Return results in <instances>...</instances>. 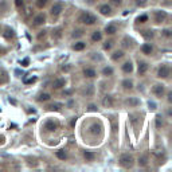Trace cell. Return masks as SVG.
Listing matches in <instances>:
<instances>
[{
	"mask_svg": "<svg viewBox=\"0 0 172 172\" xmlns=\"http://www.w3.org/2000/svg\"><path fill=\"white\" fill-rule=\"evenodd\" d=\"M78 22H80V23H83V24L90 26V24H94V23L97 22V19H96V16L92 15V14H89V12H83L82 15H81L80 18H78Z\"/></svg>",
	"mask_w": 172,
	"mask_h": 172,
	"instance_id": "6da1fadb",
	"label": "cell"
},
{
	"mask_svg": "<svg viewBox=\"0 0 172 172\" xmlns=\"http://www.w3.org/2000/svg\"><path fill=\"white\" fill-rule=\"evenodd\" d=\"M133 163H134V159L132 155H129V153H125V155H122V156L120 157V166L125 167V168L133 167Z\"/></svg>",
	"mask_w": 172,
	"mask_h": 172,
	"instance_id": "7a4b0ae2",
	"label": "cell"
},
{
	"mask_svg": "<svg viewBox=\"0 0 172 172\" xmlns=\"http://www.w3.org/2000/svg\"><path fill=\"white\" fill-rule=\"evenodd\" d=\"M153 94L156 97H159V98H161L163 96H164V93H166V87L163 85H160V83H156V85L153 86V89H152Z\"/></svg>",
	"mask_w": 172,
	"mask_h": 172,
	"instance_id": "3957f363",
	"label": "cell"
},
{
	"mask_svg": "<svg viewBox=\"0 0 172 172\" xmlns=\"http://www.w3.org/2000/svg\"><path fill=\"white\" fill-rule=\"evenodd\" d=\"M169 73H171V70H169L168 66H161L159 69V71H157V77L159 78H168Z\"/></svg>",
	"mask_w": 172,
	"mask_h": 172,
	"instance_id": "277c9868",
	"label": "cell"
},
{
	"mask_svg": "<svg viewBox=\"0 0 172 172\" xmlns=\"http://www.w3.org/2000/svg\"><path fill=\"white\" fill-rule=\"evenodd\" d=\"M62 11H63V4L62 3H55L54 6L51 7V15L53 16H58Z\"/></svg>",
	"mask_w": 172,
	"mask_h": 172,
	"instance_id": "5b68a950",
	"label": "cell"
},
{
	"mask_svg": "<svg viewBox=\"0 0 172 172\" xmlns=\"http://www.w3.org/2000/svg\"><path fill=\"white\" fill-rule=\"evenodd\" d=\"M147 70H148V63L147 62H144V61L139 62V69H137L139 74H140V75H144V74L147 73Z\"/></svg>",
	"mask_w": 172,
	"mask_h": 172,
	"instance_id": "8992f818",
	"label": "cell"
},
{
	"mask_svg": "<svg viewBox=\"0 0 172 172\" xmlns=\"http://www.w3.org/2000/svg\"><path fill=\"white\" fill-rule=\"evenodd\" d=\"M100 12H101L102 15H105V16L112 15V8H110V6H108V4H102V6L100 7Z\"/></svg>",
	"mask_w": 172,
	"mask_h": 172,
	"instance_id": "52a82bcc",
	"label": "cell"
},
{
	"mask_svg": "<svg viewBox=\"0 0 172 172\" xmlns=\"http://www.w3.org/2000/svg\"><path fill=\"white\" fill-rule=\"evenodd\" d=\"M65 85H66L65 78H58V80H55L54 82H53V87H54V89H61Z\"/></svg>",
	"mask_w": 172,
	"mask_h": 172,
	"instance_id": "ba28073f",
	"label": "cell"
},
{
	"mask_svg": "<svg viewBox=\"0 0 172 172\" xmlns=\"http://www.w3.org/2000/svg\"><path fill=\"white\" fill-rule=\"evenodd\" d=\"M156 23H163L167 19V14L164 11H156Z\"/></svg>",
	"mask_w": 172,
	"mask_h": 172,
	"instance_id": "9c48e42d",
	"label": "cell"
},
{
	"mask_svg": "<svg viewBox=\"0 0 172 172\" xmlns=\"http://www.w3.org/2000/svg\"><path fill=\"white\" fill-rule=\"evenodd\" d=\"M45 22H46V16L43 15V14H41V15H36L35 19H34V24H35V26H41V24H43Z\"/></svg>",
	"mask_w": 172,
	"mask_h": 172,
	"instance_id": "30bf717a",
	"label": "cell"
},
{
	"mask_svg": "<svg viewBox=\"0 0 172 172\" xmlns=\"http://www.w3.org/2000/svg\"><path fill=\"white\" fill-rule=\"evenodd\" d=\"M141 51H143L144 54L151 55L152 54V51H153V47L149 45V43H145V45H143V47H141Z\"/></svg>",
	"mask_w": 172,
	"mask_h": 172,
	"instance_id": "8fae6325",
	"label": "cell"
},
{
	"mask_svg": "<svg viewBox=\"0 0 172 172\" xmlns=\"http://www.w3.org/2000/svg\"><path fill=\"white\" fill-rule=\"evenodd\" d=\"M105 32L106 34H109V35H113V34L117 32V27H116L114 24H108L105 27Z\"/></svg>",
	"mask_w": 172,
	"mask_h": 172,
	"instance_id": "7c38bea8",
	"label": "cell"
},
{
	"mask_svg": "<svg viewBox=\"0 0 172 172\" xmlns=\"http://www.w3.org/2000/svg\"><path fill=\"white\" fill-rule=\"evenodd\" d=\"M122 70L125 71V73H132V70H133V65H132L131 61L125 62L124 65H122Z\"/></svg>",
	"mask_w": 172,
	"mask_h": 172,
	"instance_id": "4fadbf2b",
	"label": "cell"
},
{
	"mask_svg": "<svg viewBox=\"0 0 172 172\" xmlns=\"http://www.w3.org/2000/svg\"><path fill=\"white\" fill-rule=\"evenodd\" d=\"M57 127H58V125L55 124L54 121H47L45 124V129H47V131H50V132L55 131V129H57Z\"/></svg>",
	"mask_w": 172,
	"mask_h": 172,
	"instance_id": "5bb4252c",
	"label": "cell"
},
{
	"mask_svg": "<svg viewBox=\"0 0 172 172\" xmlns=\"http://www.w3.org/2000/svg\"><path fill=\"white\" fill-rule=\"evenodd\" d=\"M122 87L125 90H132L133 89V82L131 80H124L122 81Z\"/></svg>",
	"mask_w": 172,
	"mask_h": 172,
	"instance_id": "9a60e30c",
	"label": "cell"
},
{
	"mask_svg": "<svg viewBox=\"0 0 172 172\" xmlns=\"http://www.w3.org/2000/svg\"><path fill=\"white\" fill-rule=\"evenodd\" d=\"M102 105L105 106V108H110V106L113 105V98H112L110 96H106L105 98H104V101H102Z\"/></svg>",
	"mask_w": 172,
	"mask_h": 172,
	"instance_id": "2e32d148",
	"label": "cell"
},
{
	"mask_svg": "<svg viewBox=\"0 0 172 172\" xmlns=\"http://www.w3.org/2000/svg\"><path fill=\"white\" fill-rule=\"evenodd\" d=\"M85 47H86L85 42H77L75 45H73V50H75V51H82Z\"/></svg>",
	"mask_w": 172,
	"mask_h": 172,
	"instance_id": "e0dca14e",
	"label": "cell"
},
{
	"mask_svg": "<svg viewBox=\"0 0 172 172\" xmlns=\"http://www.w3.org/2000/svg\"><path fill=\"white\" fill-rule=\"evenodd\" d=\"M83 75H85L86 78H94V77H96V71L93 70V69H85V70H83Z\"/></svg>",
	"mask_w": 172,
	"mask_h": 172,
	"instance_id": "ac0fdd59",
	"label": "cell"
},
{
	"mask_svg": "<svg viewBox=\"0 0 172 172\" xmlns=\"http://www.w3.org/2000/svg\"><path fill=\"white\" fill-rule=\"evenodd\" d=\"M83 157H85L86 161H93V160H94V153L89 152V151H85V153H83Z\"/></svg>",
	"mask_w": 172,
	"mask_h": 172,
	"instance_id": "d6986e66",
	"label": "cell"
},
{
	"mask_svg": "<svg viewBox=\"0 0 172 172\" xmlns=\"http://www.w3.org/2000/svg\"><path fill=\"white\" fill-rule=\"evenodd\" d=\"M164 127V118L161 116H156V128L157 129H161Z\"/></svg>",
	"mask_w": 172,
	"mask_h": 172,
	"instance_id": "ffe728a7",
	"label": "cell"
},
{
	"mask_svg": "<svg viewBox=\"0 0 172 172\" xmlns=\"http://www.w3.org/2000/svg\"><path fill=\"white\" fill-rule=\"evenodd\" d=\"M122 57H124V53H122V51H114L113 55H112V59H113V61H118V59H121Z\"/></svg>",
	"mask_w": 172,
	"mask_h": 172,
	"instance_id": "44dd1931",
	"label": "cell"
},
{
	"mask_svg": "<svg viewBox=\"0 0 172 172\" xmlns=\"http://www.w3.org/2000/svg\"><path fill=\"white\" fill-rule=\"evenodd\" d=\"M55 155H57V157H58V159H61V160H66V159H67V153L65 152L63 149L57 151V153H55Z\"/></svg>",
	"mask_w": 172,
	"mask_h": 172,
	"instance_id": "7402d4cb",
	"label": "cell"
},
{
	"mask_svg": "<svg viewBox=\"0 0 172 172\" xmlns=\"http://www.w3.org/2000/svg\"><path fill=\"white\" fill-rule=\"evenodd\" d=\"M102 74H104V75H106V77H110V75H113V69H112L110 66H106V67H104V70H102Z\"/></svg>",
	"mask_w": 172,
	"mask_h": 172,
	"instance_id": "603a6c76",
	"label": "cell"
},
{
	"mask_svg": "<svg viewBox=\"0 0 172 172\" xmlns=\"http://www.w3.org/2000/svg\"><path fill=\"white\" fill-rule=\"evenodd\" d=\"M92 39H93V41H94V42H100V41H101V39H102V34H101V32H100V31H94V32H93V36H92Z\"/></svg>",
	"mask_w": 172,
	"mask_h": 172,
	"instance_id": "cb8c5ba5",
	"label": "cell"
},
{
	"mask_svg": "<svg viewBox=\"0 0 172 172\" xmlns=\"http://www.w3.org/2000/svg\"><path fill=\"white\" fill-rule=\"evenodd\" d=\"M127 104L129 106H137V105H139V100H137V98H129L127 101Z\"/></svg>",
	"mask_w": 172,
	"mask_h": 172,
	"instance_id": "d4e9b609",
	"label": "cell"
},
{
	"mask_svg": "<svg viewBox=\"0 0 172 172\" xmlns=\"http://www.w3.org/2000/svg\"><path fill=\"white\" fill-rule=\"evenodd\" d=\"M137 163H139V166H140V167H145L148 164V160H147V157H145V156H143V157H140V159H139V161H137Z\"/></svg>",
	"mask_w": 172,
	"mask_h": 172,
	"instance_id": "484cf974",
	"label": "cell"
},
{
	"mask_svg": "<svg viewBox=\"0 0 172 172\" xmlns=\"http://www.w3.org/2000/svg\"><path fill=\"white\" fill-rule=\"evenodd\" d=\"M48 100H50V94H47V93H43L39 96V101H48Z\"/></svg>",
	"mask_w": 172,
	"mask_h": 172,
	"instance_id": "4316f807",
	"label": "cell"
},
{
	"mask_svg": "<svg viewBox=\"0 0 172 172\" xmlns=\"http://www.w3.org/2000/svg\"><path fill=\"white\" fill-rule=\"evenodd\" d=\"M100 129H101V127H100V125H97V124H94L92 127V133L93 134H97L100 132Z\"/></svg>",
	"mask_w": 172,
	"mask_h": 172,
	"instance_id": "83f0119b",
	"label": "cell"
},
{
	"mask_svg": "<svg viewBox=\"0 0 172 172\" xmlns=\"http://www.w3.org/2000/svg\"><path fill=\"white\" fill-rule=\"evenodd\" d=\"M46 4H47V0H36V6H38L39 8H43Z\"/></svg>",
	"mask_w": 172,
	"mask_h": 172,
	"instance_id": "f1b7e54d",
	"label": "cell"
},
{
	"mask_svg": "<svg viewBox=\"0 0 172 172\" xmlns=\"http://www.w3.org/2000/svg\"><path fill=\"white\" fill-rule=\"evenodd\" d=\"M148 20V16L147 15H141V16H139V18H137V22L139 23H145Z\"/></svg>",
	"mask_w": 172,
	"mask_h": 172,
	"instance_id": "f546056e",
	"label": "cell"
},
{
	"mask_svg": "<svg viewBox=\"0 0 172 172\" xmlns=\"http://www.w3.org/2000/svg\"><path fill=\"white\" fill-rule=\"evenodd\" d=\"M83 35V31L82 30H77V31L73 32V38H80V36Z\"/></svg>",
	"mask_w": 172,
	"mask_h": 172,
	"instance_id": "4dcf8cb0",
	"label": "cell"
},
{
	"mask_svg": "<svg viewBox=\"0 0 172 172\" xmlns=\"http://www.w3.org/2000/svg\"><path fill=\"white\" fill-rule=\"evenodd\" d=\"M59 108H62L61 104H53V105L48 106V109H50V110H58Z\"/></svg>",
	"mask_w": 172,
	"mask_h": 172,
	"instance_id": "1f68e13d",
	"label": "cell"
},
{
	"mask_svg": "<svg viewBox=\"0 0 172 172\" xmlns=\"http://www.w3.org/2000/svg\"><path fill=\"white\" fill-rule=\"evenodd\" d=\"M122 46H124L125 48H128V47H131V39H128V38H125L124 41H122Z\"/></svg>",
	"mask_w": 172,
	"mask_h": 172,
	"instance_id": "d6a6232c",
	"label": "cell"
},
{
	"mask_svg": "<svg viewBox=\"0 0 172 172\" xmlns=\"http://www.w3.org/2000/svg\"><path fill=\"white\" fill-rule=\"evenodd\" d=\"M4 35H6V38H12V36H14V31H12V30H10V28H7Z\"/></svg>",
	"mask_w": 172,
	"mask_h": 172,
	"instance_id": "836d02e7",
	"label": "cell"
},
{
	"mask_svg": "<svg viewBox=\"0 0 172 172\" xmlns=\"http://www.w3.org/2000/svg\"><path fill=\"white\" fill-rule=\"evenodd\" d=\"M143 35L145 36L147 39H149V38H153V34H152V31H143Z\"/></svg>",
	"mask_w": 172,
	"mask_h": 172,
	"instance_id": "e575fe53",
	"label": "cell"
},
{
	"mask_svg": "<svg viewBox=\"0 0 172 172\" xmlns=\"http://www.w3.org/2000/svg\"><path fill=\"white\" fill-rule=\"evenodd\" d=\"M112 45H113V42H112V41L105 42V45H104V48H105V50H110V48H112Z\"/></svg>",
	"mask_w": 172,
	"mask_h": 172,
	"instance_id": "d590c367",
	"label": "cell"
},
{
	"mask_svg": "<svg viewBox=\"0 0 172 172\" xmlns=\"http://www.w3.org/2000/svg\"><path fill=\"white\" fill-rule=\"evenodd\" d=\"M161 34H163L164 36H167V38H169V36H171V30H168V28L163 30V32H161Z\"/></svg>",
	"mask_w": 172,
	"mask_h": 172,
	"instance_id": "8d00e7d4",
	"label": "cell"
},
{
	"mask_svg": "<svg viewBox=\"0 0 172 172\" xmlns=\"http://www.w3.org/2000/svg\"><path fill=\"white\" fill-rule=\"evenodd\" d=\"M36 81V77H31L28 80H24V83H34Z\"/></svg>",
	"mask_w": 172,
	"mask_h": 172,
	"instance_id": "74e56055",
	"label": "cell"
},
{
	"mask_svg": "<svg viewBox=\"0 0 172 172\" xmlns=\"http://www.w3.org/2000/svg\"><path fill=\"white\" fill-rule=\"evenodd\" d=\"M28 63H30V59H28V58H24V59L22 61V66L23 67H27V66H28Z\"/></svg>",
	"mask_w": 172,
	"mask_h": 172,
	"instance_id": "f35d334b",
	"label": "cell"
},
{
	"mask_svg": "<svg viewBox=\"0 0 172 172\" xmlns=\"http://www.w3.org/2000/svg\"><path fill=\"white\" fill-rule=\"evenodd\" d=\"M87 109H89L90 112H96V110H97V106H96V105H93V104H90V105L87 106Z\"/></svg>",
	"mask_w": 172,
	"mask_h": 172,
	"instance_id": "ab89813d",
	"label": "cell"
},
{
	"mask_svg": "<svg viewBox=\"0 0 172 172\" xmlns=\"http://www.w3.org/2000/svg\"><path fill=\"white\" fill-rule=\"evenodd\" d=\"M136 4L143 7V6H145V1H144V0H136Z\"/></svg>",
	"mask_w": 172,
	"mask_h": 172,
	"instance_id": "60d3db41",
	"label": "cell"
},
{
	"mask_svg": "<svg viewBox=\"0 0 172 172\" xmlns=\"http://www.w3.org/2000/svg\"><path fill=\"white\" fill-rule=\"evenodd\" d=\"M83 93H85V94H87V96H90V94H92V86H89V89L85 90Z\"/></svg>",
	"mask_w": 172,
	"mask_h": 172,
	"instance_id": "b9f144b4",
	"label": "cell"
},
{
	"mask_svg": "<svg viewBox=\"0 0 172 172\" xmlns=\"http://www.w3.org/2000/svg\"><path fill=\"white\" fill-rule=\"evenodd\" d=\"M15 4L18 7H20V6H23V0H15Z\"/></svg>",
	"mask_w": 172,
	"mask_h": 172,
	"instance_id": "7bdbcfd3",
	"label": "cell"
},
{
	"mask_svg": "<svg viewBox=\"0 0 172 172\" xmlns=\"http://www.w3.org/2000/svg\"><path fill=\"white\" fill-rule=\"evenodd\" d=\"M112 3H114V4H117V6H120V4L122 3V0H112Z\"/></svg>",
	"mask_w": 172,
	"mask_h": 172,
	"instance_id": "ee69618b",
	"label": "cell"
},
{
	"mask_svg": "<svg viewBox=\"0 0 172 172\" xmlns=\"http://www.w3.org/2000/svg\"><path fill=\"white\" fill-rule=\"evenodd\" d=\"M168 102L169 104L172 102V93H168Z\"/></svg>",
	"mask_w": 172,
	"mask_h": 172,
	"instance_id": "f6af8a7d",
	"label": "cell"
},
{
	"mask_svg": "<svg viewBox=\"0 0 172 172\" xmlns=\"http://www.w3.org/2000/svg\"><path fill=\"white\" fill-rule=\"evenodd\" d=\"M149 108L151 109H156V105H155L153 102H149Z\"/></svg>",
	"mask_w": 172,
	"mask_h": 172,
	"instance_id": "bcb514c9",
	"label": "cell"
},
{
	"mask_svg": "<svg viewBox=\"0 0 172 172\" xmlns=\"http://www.w3.org/2000/svg\"><path fill=\"white\" fill-rule=\"evenodd\" d=\"M75 121H77V118H73V121H71V127H74V125H75Z\"/></svg>",
	"mask_w": 172,
	"mask_h": 172,
	"instance_id": "7dc6e473",
	"label": "cell"
}]
</instances>
